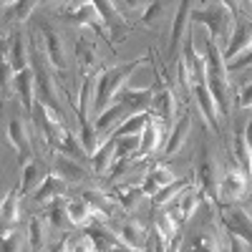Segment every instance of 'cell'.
Listing matches in <instances>:
<instances>
[{"label":"cell","instance_id":"1","mask_svg":"<svg viewBox=\"0 0 252 252\" xmlns=\"http://www.w3.org/2000/svg\"><path fill=\"white\" fill-rule=\"evenodd\" d=\"M144 61H134V63H121V66L106 68L103 73H98L96 81V101H94V114H103L109 106L119 101V96L124 94L126 83H129L131 73L141 66Z\"/></svg>","mask_w":252,"mask_h":252},{"label":"cell","instance_id":"2","mask_svg":"<svg viewBox=\"0 0 252 252\" xmlns=\"http://www.w3.org/2000/svg\"><path fill=\"white\" fill-rule=\"evenodd\" d=\"M192 23H202L209 31V38H215L217 43H229V38L235 33V13L229 3H204L199 8H192Z\"/></svg>","mask_w":252,"mask_h":252},{"label":"cell","instance_id":"3","mask_svg":"<svg viewBox=\"0 0 252 252\" xmlns=\"http://www.w3.org/2000/svg\"><path fill=\"white\" fill-rule=\"evenodd\" d=\"M207 86L212 91L220 114L227 116L229 109V98H227V89H229V76H227V63H224V51L220 48V43L215 38H207Z\"/></svg>","mask_w":252,"mask_h":252},{"label":"cell","instance_id":"4","mask_svg":"<svg viewBox=\"0 0 252 252\" xmlns=\"http://www.w3.org/2000/svg\"><path fill=\"white\" fill-rule=\"evenodd\" d=\"M247 189H250V177H247V172L242 169L237 161H232V164L227 166V172L222 174V179H220V189H217V202H220V207H229V204L240 202V199L247 194Z\"/></svg>","mask_w":252,"mask_h":252},{"label":"cell","instance_id":"5","mask_svg":"<svg viewBox=\"0 0 252 252\" xmlns=\"http://www.w3.org/2000/svg\"><path fill=\"white\" fill-rule=\"evenodd\" d=\"M61 18L68 20L71 26H78V28H103V20H101V13L96 8V3H89V0H81V3H66L61 5Z\"/></svg>","mask_w":252,"mask_h":252},{"label":"cell","instance_id":"6","mask_svg":"<svg viewBox=\"0 0 252 252\" xmlns=\"http://www.w3.org/2000/svg\"><path fill=\"white\" fill-rule=\"evenodd\" d=\"M5 136L10 141V146L15 149L20 161H28L33 159V144H31V134H28V124L20 114H10L5 121Z\"/></svg>","mask_w":252,"mask_h":252},{"label":"cell","instance_id":"7","mask_svg":"<svg viewBox=\"0 0 252 252\" xmlns=\"http://www.w3.org/2000/svg\"><path fill=\"white\" fill-rule=\"evenodd\" d=\"M40 33H43V53H46L48 66L58 73H66L71 63H68V51H66L61 33L53 31L51 26H40Z\"/></svg>","mask_w":252,"mask_h":252},{"label":"cell","instance_id":"8","mask_svg":"<svg viewBox=\"0 0 252 252\" xmlns=\"http://www.w3.org/2000/svg\"><path fill=\"white\" fill-rule=\"evenodd\" d=\"M220 222L229 235H237L240 240H245L252 247V217L250 212H245L242 207H220Z\"/></svg>","mask_w":252,"mask_h":252},{"label":"cell","instance_id":"9","mask_svg":"<svg viewBox=\"0 0 252 252\" xmlns=\"http://www.w3.org/2000/svg\"><path fill=\"white\" fill-rule=\"evenodd\" d=\"M197 179H199V189L202 194L209 199H217V189H220V179H217V161L209 152V146H202L199 154V164H197Z\"/></svg>","mask_w":252,"mask_h":252},{"label":"cell","instance_id":"10","mask_svg":"<svg viewBox=\"0 0 252 252\" xmlns=\"http://www.w3.org/2000/svg\"><path fill=\"white\" fill-rule=\"evenodd\" d=\"M3 58L10 61V66L18 73H23L26 68H31V53H28V38L23 31H15L13 38H5L3 46Z\"/></svg>","mask_w":252,"mask_h":252},{"label":"cell","instance_id":"11","mask_svg":"<svg viewBox=\"0 0 252 252\" xmlns=\"http://www.w3.org/2000/svg\"><path fill=\"white\" fill-rule=\"evenodd\" d=\"M192 3L184 0L179 3L177 13H174V23H172V35H169V61H179V48L184 43V35H187V26L192 20Z\"/></svg>","mask_w":252,"mask_h":252},{"label":"cell","instance_id":"12","mask_svg":"<svg viewBox=\"0 0 252 252\" xmlns=\"http://www.w3.org/2000/svg\"><path fill=\"white\" fill-rule=\"evenodd\" d=\"M152 111H154V116L166 126V129L172 131V129H174V116H177V98H174V91L159 83V89H154Z\"/></svg>","mask_w":252,"mask_h":252},{"label":"cell","instance_id":"13","mask_svg":"<svg viewBox=\"0 0 252 252\" xmlns=\"http://www.w3.org/2000/svg\"><path fill=\"white\" fill-rule=\"evenodd\" d=\"M152 101H154V89H124L116 103L124 109L126 119H129L134 114H146L152 109Z\"/></svg>","mask_w":252,"mask_h":252},{"label":"cell","instance_id":"14","mask_svg":"<svg viewBox=\"0 0 252 252\" xmlns=\"http://www.w3.org/2000/svg\"><path fill=\"white\" fill-rule=\"evenodd\" d=\"M48 174H51V172L46 169V161L40 159V157L28 159V161L23 164V172H20V187H18L20 197H26V194L35 192V189L46 182Z\"/></svg>","mask_w":252,"mask_h":252},{"label":"cell","instance_id":"15","mask_svg":"<svg viewBox=\"0 0 252 252\" xmlns=\"http://www.w3.org/2000/svg\"><path fill=\"white\" fill-rule=\"evenodd\" d=\"M76 61H78V68L83 71V78L94 76L96 68H98V63H101L96 40L91 35H86V33H81L78 40H76Z\"/></svg>","mask_w":252,"mask_h":252},{"label":"cell","instance_id":"16","mask_svg":"<svg viewBox=\"0 0 252 252\" xmlns=\"http://www.w3.org/2000/svg\"><path fill=\"white\" fill-rule=\"evenodd\" d=\"M164 129H166V126L152 114L149 121H146L144 134H141V146H139L136 159H146V157H152V154H157V152L161 149V141H164V136H166Z\"/></svg>","mask_w":252,"mask_h":252},{"label":"cell","instance_id":"17","mask_svg":"<svg viewBox=\"0 0 252 252\" xmlns=\"http://www.w3.org/2000/svg\"><path fill=\"white\" fill-rule=\"evenodd\" d=\"M15 94L20 96V103H23L26 114L33 116L35 103H38V96H35V94H38V78H35L33 66L26 68L23 73H18V76H15Z\"/></svg>","mask_w":252,"mask_h":252},{"label":"cell","instance_id":"18","mask_svg":"<svg viewBox=\"0 0 252 252\" xmlns=\"http://www.w3.org/2000/svg\"><path fill=\"white\" fill-rule=\"evenodd\" d=\"M179 61L187 66L189 76H192V81H194V86H199V83H207V56L197 53L192 38L184 40V51H182Z\"/></svg>","mask_w":252,"mask_h":252},{"label":"cell","instance_id":"19","mask_svg":"<svg viewBox=\"0 0 252 252\" xmlns=\"http://www.w3.org/2000/svg\"><path fill=\"white\" fill-rule=\"evenodd\" d=\"M114 235H116V240H119L121 245L131 247V250H136V252H144L146 242H149V235H146V229H144L139 222H134V220H124V222H119Z\"/></svg>","mask_w":252,"mask_h":252},{"label":"cell","instance_id":"20","mask_svg":"<svg viewBox=\"0 0 252 252\" xmlns=\"http://www.w3.org/2000/svg\"><path fill=\"white\" fill-rule=\"evenodd\" d=\"M250 48H252V20H237L235 35L229 38V43L224 48V63L235 61L237 56H242Z\"/></svg>","mask_w":252,"mask_h":252},{"label":"cell","instance_id":"21","mask_svg":"<svg viewBox=\"0 0 252 252\" xmlns=\"http://www.w3.org/2000/svg\"><path fill=\"white\" fill-rule=\"evenodd\" d=\"M177 182V174L172 172V169H166L164 164H154L149 172H146V177H144V182L139 184L141 187V192H144V197H154V194H159L164 187H169V184H174Z\"/></svg>","mask_w":252,"mask_h":252},{"label":"cell","instance_id":"22","mask_svg":"<svg viewBox=\"0 0 252 252\" xmlns=\"http://www.w3.org/2000/svg\"><path fill=\"white\" fill-rule=\"evenodd\" d=\"M71 184L63 179L58 172H53L51 169V174L46 177V182L40 184L35 192H33V202L35 204H46V202H53V199H58V197H63L66 194V189H68Z\"/></svg>","mask_w":252,"mask_h":252},{"label":"cell","instance_id":"23","mask_svg":"<svg viewBox=\"0 0 252 252\" xmlns=\"http://www.w3.org/2000/svg\"><path fill=\"white\" fill-rule=\"evenodd\" d=\"M194 98H197V103H199V111H202V116L207 119V124L212 126L215 131H220V106H217V101H215V96H212V91H209V86L207 83H199V86H194Z\"/></svg>","mask_w":252,"mask_h":252},{"label":"cell","instance_id":"24","mask_svg":"<svg viewBox=\"0 0 252 252\" xmlns=\"http://www.w3.org/2000/svg\"><path fill=\"white\" fill-rule=\"evenodd\" d=\"M96 8L101 13L103 28L111 31V33H119V40H124L126 38V18L119 10V5L116 3H109V0H96Z\"/></svg>","mask_w":252,"mask_h":252},{"label":"cell","instance_id":"25","mask_svg":"<svg viewBox=\"0 0 252 252\" xmlns=\"http://www.w3.org/2000/svg\"><path fill=\"white\" fill-rule=\"evenodd\" d=\"M116 161H119V152H116V139L109 136L106 141H103L96 154L91 157V164H94V172L96 174H109L116 169Z\"/></svg>","mask_w":252,"mask_h":252},{"label":"cell","instance_id":"26","mask_svg":"<svg viewBox=\"0 0 252 252\" xmlns=\"http://www.w3.org/2000/svg\"><path fill=\"white\" fill-rule=\"evenodd\" d=\"M184 252H224V250H222L217 235L209 229V224H204V227H199L197 232L187 240Z\"/></svg>","mask_w":252,"mask_h":252},{"label":"cell","instance_id":"27","mask_svg":"<svg viewBox=\"0 0 252 252\" xmlns=\"http://www.w3.org/2000/svg\"><path fill=\"white\" fill-rule=\"evenodd\" d=\"M66 209H68V220L73 227H89L91 222H96V215H94V207L89 204L86 197H73V199H66Z\"/></svg>","mask_w":252,"mask_h":252},{"label":"cell","instance_id":"28","mask_svg":"<svg viewBox=\"0 0 252 252\" xmlns=\"http://www.w3.org/2000/svg\"><path fill=\"white\" fill-rule=\"evenodd\" d=\"M189 129H192V116L189 114H184L177 124H174V129L169 131V141L164 144V157H174V154H179L182 152V146L187 144V139H189Z\"/></svg>","mask_w":252,"mask_h":252},{"label":"cell","instance_id":"29","mask_svg":"<svg viewBox=\"0 0 252 252\" xmlns=\"http://www.w3.org/2000/svg\"><path fill=\"white\" fill-rule=\"evenodd\" d=\"M53 172H58L63 179H66L68 184H81L83 179H86V169H83V164L66 157V154H58L56 157V164H53Z\"/></svg>","mask_w":252,"mask_h":252},{"label":"cell","instance_id":"30","mask_svg":"<svg viewBox=\"0 0 252 252\" xmlns=\"http://www.w3.org/2000/svg\"><path fill=\"white\" fill-rule=\"evenodd\" d=\"M202 197H204L202 189L194 182L179 194V222H187L192 220V215H197V209L202 207Z\"/></svg>","mask_w":252,"mask_h":252},{"label":"cell","instance_id":"31","mask_svg":"<svg viewBox=\"0 0 252 252\" xmlns=\"http://www.w3.org/2000/svg\"><path fill=\"white\" fill-rule=\"evenodd\" d=\"M0 220H3V229H10L18 224V220H20V192L18 189L5 192L3 204H0Z\"/></svg>","mask_w":252,"mask_h":252},{"label":"cell","instance_id":"32","mask_svg":"<svg viewBox=\"0 0 252 252\" xmlns=\"http://www.w3.org/2000/svg\"><path fill=\"white\" fill-rule=\"evenodd\" d=\"M48 229H51V224H48L46 217H40V215L31 217V222H28V247H31L33 252H40V250L46 247V242H48Z\"/></svg>","mask_w":252,"mask_h":252},{"label":"cell","instance_id":"33","mask_svg":"<svg viewBox=\"0 0 252 252\" xmlns=\"http://www.w3.org/2000/svg\"><path fill=\"white\" fill-rule=\"evenodd\" d=\"M149 111L146 114H134V116H129V119H124L116 129L111 131V136L114 139H121V136H141L144 134V129H146V121H149Z\"/></svg>","mask_w":252,"mask_h":252},{"label":"cell","instance_id":"34","mask_svg":"<svg viewBox=\"0 0 252 252\" xmlns=\"http://www.w3.org/2000/svg\"><path fill=\"white\" fill-rule=\"evenodd\" d=\"M46 220L51 224V229H66V227H73L71 220H68V209H66V199L58 197L48 204L46 209Z\"/></svg>","mask_w":252,"mask_h":252},{"label":"cell","instance_id":"35","mask_svg":"<svg viewBox=\"0 0 252 252\" xmlns=\"http://www.w3.org/2000/svg\"><path fill=\"white\" fill-rule=\"evenodd\" d=\"M154 229L164 237L166 247L172 245L174 237H179V217H174L172 212H159L157 220H154Z\"/></svg>","mask_w":252,"mask_h":252},{"label":"cell","instance_id":"36","mask_svg":"<svg viewBox=\"0 0 252 252\" xmlns=\"http://www.w3.org/2000/svg\"><path fill=\"white\" fill-rule=\"evenodd\" d=\"M141 197H144L141 187H119L114 192V199L124 212H134V209L139 207V202H141Z\"/></svg>","mask_w":252,"mask_h":252},{"label":"cell","instance_id":"37","mask_svg":"<svg viewBox=\"0 0 252 252\" xmlns=\"http://www.w3.org/2000/svg\"><path fill=\"white\" fill-rule=\"evenodd\" d=\"M179 5H172V3H166V0H157V3H149L144 8V15H141V26H157L161 23V18L166 15V10H177Z\"/></svg>","mask_w":252,"mask_h":252},{"label":"cell","instance_id":"38","mask_svg":"<svg viewBox=\"0 0 252 252\" xmlns=\"http://www.w3.org/2000/svg\"><path fill=\"white\" fill-rule=\"evenodd\" d=\"M192 184V179H177L174 184H169V187H164L159 194H154L152 197V204L154 207H166L169 202H174V199H179V194L184 192V189Z\"/></svg>","mask_w":252,"mask_h":252},{"label":"cell","instance_id":"39","mask_svg":"<svg viewBox=\"0 0 252 252\" xmlns=\"http://www.w3.org/2000/svg\"><path fill=\"white\" fill-rule=\"evenodd\" d=\"M66 247H68V252H101L98 245H96V240L89 232H81V235L68 237L66 240Z\"/></svg>","mask_w":252,"mask_h":252},{"label":"cell","instance_id":"40","mask_svg":"<svg viewBox=\"0 0 252 252\" xmlns=\"http://www.w3.org/2000/svg\"><path fill=\"white\" fill-rule=\"evenodd\" d=\"M38 8V3H33V0H23V3H13V13L5 15V26L8 20L13 18V23H26V20L33 15V10Z\"/></svg>","mask_w":252,"mask_h":252},{"label":"cell","instance_id":"41","mask_svg":"<svg viewBox=\"0 0 252 252\" xmlns=\"http://www.w3.org/2000/svg\"><path fill=\"white\" fill-rule=\"evenodd\" d=\"M139 146H141V136H121L116 139V152L119 159H129L139 154Z\"/></svg>","mask_w":252,"mask_h":252},{"label":"cell","instance_id":"42","mask_svg":"<svg viewBox=\"0 0 252 252\" xmlns=\"http://www.w3.org/2000/svg\"><path fill=\"white\" fill-rule=\"evenodd\" d=\"M23 245H26V237L23 232L18 229H3V252H23Z\"/></svg>","mask_w":252,"mask_h":252},{"label":"cell","instance_id":"43","mask_svg":"<svg viewBox=\"0 0 252 252\" xmlns=\"http://www.w3.org/2000/svg\"><path fill=\"white\" fill-rule=\"evenodd\" d=\"M250 144H247V139H245V134L240 131L237 136H235V154H237V164L242 166V169L247 172V166H250Z\"/></svg>","mask_w":252,"mask_h":252},{"label":"cell","instance_id":"44","mask_svg":"<svg viewBox=\"0 0 252 252\" xmlns=\"http://www.w3.org/2000/svg\"><path fill=\"white\" fill-rule=\"evenodd\" d=\"M247 66H252V48H250V51H245L242 56H237L235 61H229V63H227V73L242 71V68H247Z\"/></svg>","mask_w":252,"mask_h":252},{"label":"cell","instance_id":"45","mask_svg":"<svg viewBox=\"0 0 252 252\" xmlns=\"http://www.w3.org/2000/svg\"><path fill=\"white\" fill-rule=\"evenodd\" d=\"M144 252H166V242H164V237L157 232V229L149 235V242H146Z\"/></svg>","mask_w":252,"mask_h":252},{"label":"cell","instance_id":"46","mask_svg":"<svg viewBox=\"0 0 252 252\" xmlns=\"http://www.w3.org/2000/svg\"><path fill=\"white\" fill-rule=\"evenodd\" d=\"M237 103H240V109H252V81L245 83V86L240 89V94H237Z\"/></svg>","mask_w":252,"mask_h":252},{"label":"cell","instance_id":"47","mask_svg":"<svg viewBox=\"0 0 252 252\" xmlns=\"http://www.w3.org/2000/svg\"><path fill=\"white\" fill-rule=\"evenodd\" d=\"M227 237H229V252H250V245L245 240H240L237 235H229L227 232Z\"/></svg>","mask_w":252,"mask_h":252},{"label":"cell","instance_id":"48","mask_svg":"<svg viewBox=\"0 0 252 252\" xmlns=\"http://www.w3.org/2000/svg\"><path fill=\"white\" fill-rule=\"evenodd\" d=\"M111 252H136V250H131V247H126V245H121V242H116Z\"/></svg>","mask_w":252,"mask_h":252},{"label":"cell","instance_id":"49","mask_svg":"<svg viewBox=\"0 0 252 252\" xmlns=\"http://www.w3.org/2000/svg\"><path fill=\"white\" fill-rule=\"evenodd\" d=\"M53 252H68V247H66V242H63V245H61V247H56V250H53Z\"/></svg>","mask_w":252,"mask_h":252},{"label":"cell","instance_id":"50","mask_svg":"<svg viewBox=\"0 0 252 252\" xmlns=\"http://www.w3.org/2000/svg\"><path fill=\"white\" fill-rule=\"evenodd\" d=\"M250 217H252V207H250Z\"/></svg>","mask_w":252,"mask_h":252}]
</instances>
